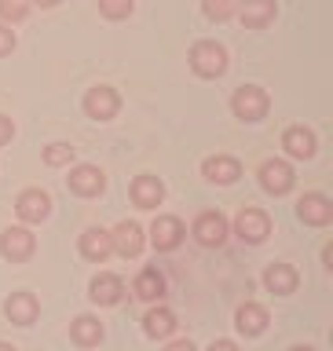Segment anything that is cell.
<instances>
[{
    "mask_svg": "<svg viewBox=\"0 0 333 351\" xmlns=\"http://www.w3.org/2000/svg\"><path fill=\"white\" fill-rule=\"evenodd\" d=\"M235 326H238L246 337H257V333H264V329H268V311H264L260 304H246V307H238Z\"/></svg>",
    "mask_w": 333,
    "mask_h": 351,
    "instance_id": "obj_18",
    "label": "cell"
},
{
    "mask_svg": "<svg viewBox=\"0 0 333 351\" xmlns=\"http://www.w3.org/2000/svg\"><path fill=\"white\" fill-rule=\"evenodd\" d=\"M165 197V186L158 176H139L136 183H132V202H136L139 208H158Z\"/></svg>",
    "mask_w": 333,
    "mask_h": 351,
    "instance_id": "obj_12",
    "label": "cell"
},
{
    "mask_svg": "<svg viewBox=\"0 0 333 351\" xmlns=\"http://www.w3.org/2000/svg\"><path fill=\"white\" fill-rule=\"evenodd\" d=\"M26 11H30V0H0V19L19 22V19H26Z\"/></svg>",
    "mask_w": 333,
    "mask_h": 351,
    "instance_id": "obj_27",
    "label": "cell"
},
{
    "mask_svg": "<svg viewBox=\"0 0 333 351\" xmlns=\"http://www.w3.org/2000/svg\"><path fill=\"white\" fill-rule=\"evenodd\" d=\"M0 351H15V348H11V344H0Z\"/></svg>",
    "mask_w": 333,
    "mask_h": 351,
    "instance_id": "obj_34",
    "label": "cell"
},
{
    "mask_svg": "<svg viewBox=\"0 0 333 351\" xmlns=\"http://www.w3.org/2000/svg\"><path fill=\"white\" fill-rule=\"evenodd\" d=\"M290 351H312V348H290Z\"/></svg>",
    "mask_w": 333,
    "mask_h": 351,
    "instance_id": "obj_35",
    "label": "cell"
},
{
    "mask_svg": "<svg viewBox=\"0 0 333 351\" xmlns=\"http://www.w3.org/2000/svg\"><path fill=\"white\" fill-rule=\"evenodd\" d=\"M165 351H194V348H191V340H176V344H169Z\"/></svg>",
    "mask_w": 333,
    "mask_h": 351,
    "instance_id": "obj_31",
    "label": "cell"
},
{
    "mask_svg": "<svg viewBox=\"0 0 333 351\" xmlns=\"http://www.w3.org/2000/svg\"><path fill=\"white\" fill-rule=\"evenodd\" d=\"M73 158V147H66V143H51L48 150H44V161L48 165H66Z\"/></svg>",
    "mask_w": 333,
    "mask_h": 351,
    "instance_id": "obj_28",
    "label": "cell"
},
{
    "mask_svg": "<svg viewBox=\"0 0 333 351\" xmlns=\"http://www.w3.org/2000/svg\"><path fill=\"white\" fill-rule=\"evenodd\" d=\"M297 213H301L304 223L326 227L330 219H333V205H330V197H323V194H304L301 205H297Z\"/></svg>",
    "mask_w": 333,
    "mask_h": 351,
    "instance_id": "obj_8",
    "label": "cell"
},
{
    "mask_svg": "<svg viewBox=\"0 0 333 351\" xmlns=\"http://www.w3.org/2000/svg\"><path fill=\"white\" fill-rule=\"evenodd\" d=\"M84 110H88V117H95V121H110L117 114V92L114 88H92V92L84 95Z\"/></svg>",
    "mask_w": 333,
    "mask_h": 351,
    "instance_id": "obj_7",
    "label": "cell"
},
{
    "mask_svg": "<svg viewBox=\"0 0 333 351\" xmlns=\"http://www.w3.org/2000/svg\"><path fill=\"white\" fill-rule=\"evenodd\" d=\"M11 48H15V33H11L8 26H0V55H8Z\"/></svg>",
    "mask_w": 333,
    "mask_h": 351,
    "instance_id": "obj_29",
    "label": "cell"
},
{
    "mask_svg": "<svg viewBox=\"0 0 333 351\" xmlns=\"http://www.w3.org/2000/svg\"><path fill=\"white\" fill-rule=\"evenodd\" d=\"M143 329H147V337H169L176 329V315L165 311V307H154V311L143 318Z\"/></svg>",
    "mask_w": 333,
    "mask_h": 351,
    "instance_id": "obj_23",
    "label": "cell"
},
{
    "mask_svg": "<svg viewBox=\"0 0 333 351\" xmlns=\"http://www.w3.org/2000/svg\"><path fill=\"white\" fill-rule=\"evenodd\" d=\"M202 172H205V180H213V183H235L238 176H242L235 158H209L202 165Z\"/></svg>",
    "mask_w": 333,
    "mask_h": 351,
    "instance_id": "obj_20",
    "label": "cell"
},
{
    "mask_svg": "<svg viewBox=\"0 0 333 351\" xmlns=\"http://www.w3.org/2000/svg\"><path fill=\"white\" fill-rule=\"evenodd\" d=\"M205 15L216 19V22L231 19V15H235V0H205Z\"/></svg>",
    "mask_w": 333,
    "mask_h": 351,
    "instance_id": "obj_26",
    "label": "cell"
},
{
    "mask_svg": "<svg viewBox=\"0 0 333 351\" xmlns=\"http://www.w3.org/2000/svg\"><path fill=\"white\" fill-rule=\"evenodd\" d=\"M238 15H242L246 26H268V22L275 19V0H246Z\"/></svg>",
    "mask_w": 333,
    "mask_h": 351,
    "instance_id": "obj_21",
    "label": "cell"
},
{
    "mask_svg": "<svg viewBox=\"0 0 333 351\" xmlns=\"http://www.w3.org/2000/svg\"><path fill=\"white\" fill-rule=\"evenodd\" d=\"M15 208H19V216L26 219V223H41V219L51 213V202H48V194H44V191H22Z\"/></svg>",
    "mask_w": 333,
    "mask_h": 351,
    "instance_id": "obj_10",
    "label": "cell"
},
{
    "mask_svg": "<svg viewBox=\"0 0 333 351\" xmlns=\"http://www.w3.org/2000/svg\"><path fill=\"white\" fill-rule=\"evenodd\" d=\"M132 293H136L139 300H161V296H165V278H161V271H158V267L139 271V278H136V285H132Z\"/></svg>",
    "mask_w": 333,
    "mask_h": 351,
    "instance_id": "obj_17",
    "label": "cell"
},
{
    "mask_svg": "<svg viewBox=\"0 0 333 351\" xmlns=\"http://www.w3.org/2000/svg\"><path fill=\"white\" fill-rule=\"evenodd\" d=\"M70 333H73V340H77L81 348H92V344H99V337H103V326H99L92 315H81V318L73 322Z\"/></svg>",
    "mask_w": 333,
    "mask_h": 351,
    "instance_id": "obj_24",
    "label": "cell"
},
{
    "mask_svg": "<svg viewBox=\"0 0 333 351\" xmlns=\"http://www.w3.org/2000/svg\"><path fill=\"white\" fill-rule=\"evenodd\" d=\"M194 238L202 241V245H224V238H227V219L220 216V213H202L194 219Z\"/></svg>",
    "mask_w": 333,
    "mask_h": 351,
    "instance_id": "obj_5",
    "label": "cell"
},
{
    "mask_svg": "<svg viewBox=\"0 0 333 351\" xmlns=\"http://www.w3.org/2000/svg\"><path fill=\"white\" fill-rule=\"evenodd\" d=\"M235 230L242 241H264L271 234V219L260 213V208H242L238 219H235Z\"/></svg>",
    "mask_w": 333,
    "mask_h": 351,
    "instance_id": "obj_4",
    "label": "cell"
},
{
    "mask_svg": "<svg viewBox=\"0 0 333 351\" xmlns=\"http://www.w3.org/2000/svg\"><path fill=\"white\" fill-rule=\"evenodd\" d=\"M33 4H41V8H55L59 0H33Z\"/></svg>",
    "mask_w": 333,
    "mask_h": 351,
    "instance_id": "obj_33",
    "label": "cell"
},
{
    "mask_svg": "<svg viewBox=\"0 0 333 351\" xmlns=\"http://www.w3.org/2000/svg\"><path fill=\"white\" fill-rule=\"evenodd\" d=\"M11 136H15V125H11V117L0 114V147H4V143H8Z\"/></svg>",
    "mask_w": 333,
    "mask_h": 351,
    "instance_id": "obj_30",
    "label": "cell"
},
{
    "mask_svg": "<svg viewBox=\"0 0 333 351\" xmlns=\"http://www.w3.org/2000/svg\"><path fill=\"white\" fill-rule=\"evenodd\" d=\"M103 172L95 169V165H77V169L70 172V191L73 194H81V197H92L103 191Z\"/></svg>",
    "mask_w": 333,
    "mask_h": 351,
    "instance_id": "obj_11",
    "label": "cell"
},
{
    "mask_svg": "<svg viewBox=\"0 0 333 351\" xmlns=\"http://www.w3.org/2000/svg\"><path fill=\"white\" fill-rule=\"evenodd\" d=\"M191 66L198 77H220L227 70V51L216 40H198L191 48Z\"/></svg>",
    "mask_w": 333,
    "mask_h": 351,
    "instance_id": "obj_1",
    "label": "cell"
},
{
    "mask_svg": "<svg viewBox=\"0 0 333 351\" xmlns=\"http://www.w3.org/2000/svg\"><path fill=\"white\" fill-rule=\"evenodd\" d=\"M0 252H4L8 260H30L33 256V234L26 227H8L4 234H0Z\"/></svg>",
    "mask_w": 333,
    "mask_h": 351,
    "instance_id": "obj_6",
    "label": "cell"
},
{
    "mask_svg": "<svg viewBox=\"0 0 333 351\" xmlns=\"http://www.w3.org/2000/svg\"><path fill=\"white\" fill-rule=\"evenodd\" d=\"M99 11H103L106 19H128L132 15V0H99Z\"/></svg>",
    "mask_w": 333,
    "mask_h": 351,
    "instance_id": "obj_25",
    "label": "cell"
},
{
    "mask_svg": "<svg viewBox=\"0 0 333 351\" xmlns=\"http://www.w3.org/2000/svg\"><path fill=\"white\" fill-rule=\"evenodd\" d=\"M282 147L293 154V158H315V136L308 128H290L282 139Z\"/></svg>",
    "mask_w": 333,
    "mask_h": 351,
    "instance_id": "obj_22",
    "label": "cell"
},
{
    "mask_svg": "<svg viewBox=\"0 0 333 351\" xmlns=\"http://www.w3.org/2000/svg\"><path fill=\"white\" fill-rule=\"evenodd\" d=\"M121 293H125V282L117 278V274H99V278L92 282V300L95 304H117L121 300Z\"/></svg>",
    "mask_w": 333,
    "mask_h": 351,
    "instance_id": "obj_19",
    "label": "cell"
},
{
    "mask_svg": "<svg viewBox=\"0 0 333 351\" xmlns=\"http://www.w3.org/2000/svg\"><path fill=\"white\" fill-rule=\"evenodd\" d=\"M264 285H268L271 293H279V296H290L297 289V271L290 267V263H271V267L264 271Z\"/></svg>",
    "mask_w": 333,
    "mask_h": 351,
    "instance_id": "obj_15",
    "label": "cell"
},
{
    "mask_svg": "<svg viewBox=\"0 0 333 351\" xmlns=\"http://www.w3.org/2000/svg\"><path fill=\"white\" fill-rule=\"evenodd\" d=\"M231 106H235V114L242 121H260L264 114H268V95H264V88L246 84V88H238V92H235Z\"/></svg>",
    "mask_w": 333,
    "mask_h": 351,
    "instance_id": "obj_2",
    "label": "cell"
},
{
    "mask_svg": "<svg viewBox=\"0 0 333 351\" xmlns=\"http://www.w3.org/2000/svg\"><path fill=\"white\" fill-rule=\"evenodd\" d=\"M81 252L88 260H99L103 263L110 252H114V241H110V230H103V227H88L84 234H81Z\"/></svg>",
    "mask_w": 333,
    "mask_h": 351,
    "instance_id": "obj_13",
    "label": "cell"
},
{
    "mask_svg": "<svg viewBox=\"0 0 333 351\" xmlns=\"http://www.w3.org/2000/svg\"><path fill=\"white\" fill-rule=\"evenodd\" d=\"M260 183H264V191H271V194H286L293 186V169L286 161H264L260 165Z\"/></svg>",
    "mask_w": 333,
    "mask_h": 351,
    "instance_id": "obj_9",
    "label": "cell"
},
{
    "mask_svg": "<svg viewBox=\"0 0 333 351\" xmlns=\"http://www.w3.org/2000/svg\"><path fill=\"white\" fill-rule=\"evenodd\" d=\"M110 241H114V249L121 252V256H139V249H143V230L139 223H121L114 234H110Z\"/></svg>",
    "mask_w": 333,
    "mask_h": 351,
    "instance_id": "obj_16",
    "label": "cell"
},
{
    "mask_svg": "<svg viewBox=\"0 0 333 351\" xmlns=\"http://www.w3.org/2000/svg\"><path fill=\"white\" fill-rule=\"evenodd\" d=\"M209 351H238L235 344H231V340H216V344L213 348H209Z\"/></svg>",
    "mask_w": 333,
    "mask_h": 351,
    "instance_id": "obj_32",
    "label": "cell"
},
{
    "mask_svg": "<svg viewBox=\"0 0 333 351\" xmlns=\"http://www.w3.org/2000/svg\"><path fill=\"white\" fill-rule=\"evenodd\" d=\"M150 241H154V249H158V252H172L183 241V223L176 216H158V219H154V227H150Z\"/></svg>",
    "mask_w": 333,
    "mask_h": 351,
    "instance_id": "obj_3",
    "label": "cell"
},
{
    "mask_svg": "<svg viewBox=\"0 0 333 351\" xmlns=\"http://www.w3.org/2000/svg\"><path fill=\"white\" fill-rule=\"evenodd\" d=\"M4 311H8V318H11V322H19V326H30L33 318H37L41 304H37V296H33V293H11V300L4 304Z\"/></svg>",
    "mask_w": 333,
    "mask_h": 351,
    "instance_id": "obj_14",
    "label": "cell"
}]
</instances>
